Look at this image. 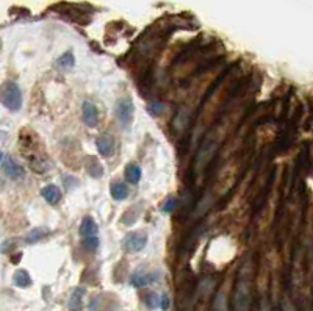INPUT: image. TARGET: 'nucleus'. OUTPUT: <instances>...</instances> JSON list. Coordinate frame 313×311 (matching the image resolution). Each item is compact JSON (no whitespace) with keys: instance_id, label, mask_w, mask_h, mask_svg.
I'll return each mask as SVG.
<instances>
[{"instance_id":"12","label":"nucleus","mask_w":313,"mask_h":311,"mask_svg":"<svg viewBox=\"0 0 313 311\" xmlns=\"http://www.w3.org/2000/svg\"><path fill=\"white\" fill-rule=\"evenodd\" d=\"M125 178L129 183H132V185H136V183L141 180V167L135 163L129 164L125 167Z\"/></svg>"},{"instance_id":"7","label":"nucleus","mask_w":313,"mask_h":311,"mask_svg":"<svg viewBox=\"0 0 313 311\" xmlns=\"http://www.w3.org/2000/svg\"><path fill=\"white\" fill-rule=\"evenodd\" d=\"M78 233H80V236H83V239H86V238H96L97 233H99V227H97L94 219H92L91 216L83 217L82 219V224H80V228H78Z\"/></svg>"},{"instance_id":"13","label":"nucleus","mask_w":313,"mask_h":311,"mask_svg":"<svg viewBox=\"0 0 313 311\" xmlns=\"http://www.w3.org/2000/svg\"><path fill=\"white\" fill-rule=\"evenodd\" d=\"M129 186H125L124 183L121 181H116L111 185V195H113V199L116 200H124L129 197Z\"/></svg>"},{"instance_id":"16","label":"nucleus","mask_w":313,"mask_h":311,"mask_svg":"<svg viewBox=\"0 0 313 311\" xmlns=\"http://www.w3.org/2000/svg\"><path fill=\"white\" fill-rule=\"evenodd\" d=\"M74 60H75L74 53L71 50H67L66 53H63L60 58H58L56 64H58V67H61V69H71L74 66Z\"/></svg>"},{"instance_id":"20","label":"nucleus","mask_w":313,"mask_h":311,"mask_svg":"<svg viewBox=\"0 0 313 311\" xmlns=\"http://www.w3.org/2000/svg\"><path fill=\"white\" fill-rule=\"evenodd\" d=\"M83 246L89 250V252H96V249L99 247V238H86L83 239Z\"/></svg>"},{"instance_id":"9","label":"nucleus","mask_w":313,"mask_h":311,"mask_svg":"<svg viewBox=\"0 0 313 311\" xmlns=\"http://www.w3.org/2000/svg\"><path fill=\"white\" fill-rule=\"evenodd\" d=\"M249 305V290L245 283H240L235 293V307L238 311H246Z\"/></svg>"},{"instance_id":"15","label":"nucleus","mask_w":313,"mask_h":311,"mask_svg":"<svg viewBox=\"0 0 313 311\" xmlns=\"http://www.w3.org/2000/svg\"><path fill=\"white\" fill-rule=\"evenodd\" d=\"M13 280H14V285L19 286V288H28L31 285V277H30V274L25 269H19L14 274Z\"/></svg>"},{"instance_id":"4","label":"nucleus","mask_w":313,"mask_h":311,"mask_svg":"<svg viewBox=\"0 0 313 311\" xmlns=\"http://www.w3.org/2000/svg\"><path fill=\"white\" fill-rule=\"evenodd\" d=\"M160 279V272L158 271H152V272H147V271H136L132 279H130V283L133 286H147L150 283H154Z\"/></svg>"},{"instance_id":"3","label":"nucleus","mask_w":313,"mask_h":311,"mask_svg":"<svg viewBox=\"0 0 313 311\" xmlns=\"http://www.w3.org/2000/svg\"><path fill=\"white\" fill-rule=\"evenodd\" d=\"M147 244V235L143 232H135L127 235L124 239V247L129 252H141Z\"/></svg>"},{"instance_id":"21","label":"nucleus","mask_w":313,"mask_h":311,"mask_svg":"<svg viewBox=\"0 0 313 311\" xmlns=\"http://www.w3.org/2000/svg\"><path fill=\"white\" fill-rule=\"evenodd\" d=\"M149 111L150 114H154V116H158V114H161V111H163V103H160V102H150L149 103Z\"/></svg>"},{"instance_id":"10","label":"nucleus","mask_w":313,"mask_h":311,"mask_svg":"<svg viewBox=\"0 0 313 311\" xmlns=\"http://www.w3.org/2000/svg\"><path fill=\"white\" fill-rule=\"evenodd\" d=\"M85 294H86L85 288L77 286L75 290L72 291L71 297H69V304H67L69 310H71V311H80V310H82V308H83V299H85Z\"/></svg>"},{"instance_id":"19","label":"nucleus","mask_w":313,"mask_h":311,"mask_svg":"<svg viewBox=\"0 0 313 311\" xmlns=\"http://www.w3.org/2000/svg\"><path fill=\"white\" fill-rule=\"evenodd\" d=\"M158 304H160V296L157 293H149L146 296V305L149 308H157Z\"/></svg>"},{"instance_id":"2","label":"nucleus","mask_w":313,"mask_h":311,"mask_svg":"<svg viewBox=\"0 0 313 311\" xmlns=\"http://www.w3.org/2000/svg\"><path fill=\"white\" fill-rule=\"evenodd\" d=\"M116 116L121 122V127L125 130H130L133 124V116H135V105L130 97H122L118 105H116Z\"/></svg>"},{"instance_id":"1","label":"nucleus","mask_w":313,"mask_h":311,"mask_svg":"<svg viewBox=\"0 0 313 311\" xmlns=\"http://www.w3.org/2000/svg\"><path fill=\"white\" fill-rule=\"evenodd\" d=\"M0 102L9 111H19L22 108V93L17 83L5 82L0 88Z\"/></svg>"},{"instance_id":"23","label":"nucleus","mask_w":313,"mask_h":311,"mask_svg":"<svg viewBox=\"0 0 313 311\" xmlns=\"http://www.w3.org/2000/svg\"><path fill=\"white\" fill-rule=\"evenodd\" d=\"M0 161H3V152L0 151Z\"/></svg>"},{"instance_id":"6","label":"nucleus","mask_w":313,"mask_h":311,"mask_svg":"<svg viewBox=\"0 0 313 311\" xmlns=\"http://www.w3.org/2000/svg\"><path fill=\"white\" fill-rule=\"evenodd\" d=\"M82 111H83V122L88 127H96L99 121V111L94 103L91 100H85L82 103Z\"/></svg>"},{"instance_id":"8","label":"nucleus","mask_w":313,"mask_h":311,"mask_svg":"<svg viewBox=\"0 0 313 311\" xmlns=\"http://www.w3.org/2000/svg\"><path fill=\"white\" fill-rule=\"evenodd\" d=\"M96 146L102 156H111L114 152V138L111 135H100L96 140Z\"/></svg>"},{"instance_id":"11","label":"nucleus","mask_w":313,"mask_h":311,"mask_svg":"<svg viewBox=\"0 0 313 311\" xmlns=\"http://www.w3.org/2000/svg\"><path fill=\"white\" fill-rule=\"evenodd\" d=\"M41 195L45 199V202L50 203V205H56V203H60V200H61V191L55 185L44 186L41 189Z\"/></svg>"},{"instance_id":"14","label":"nucleus","mask_w":313,"mask_h":311,"mask_svg":"<svg viewBox=\"0 0 313 311\" xmlns=\"http://www.w3.org/2000/svg\"><path fill=\"white\" fill-rule=\"evenodd\" d=\"M86 170H88V174L92 178H100L103 175V167H102V164L99 163V161H96L92 156H89L88 161H86Z\"/></svg>"},{"instance_id":"17","label":"nucleus","mask_w":313,"mask_h":311,"mask_svg":"<svg viewBox=\"0 0 313 311\" xmlns=\"http://www.w3.org/2000/svg\"><path fill=\"white\" fill-rule=\"evenodd\" d=\"M45 235H47V230L42 228V227H38V228H34L33 232H30L25 238V241L28 244H33V243H38V241H41Z\"/></svg>"},{"instance_id":"18","label":"nucleus","mask_w":313,"mask_h":311,"mask_svg":"<svg viewBox=\"0 0 313 311\" xmlns=\"http://www.w3.org/2000/svg\"><path fill=\"white\" fill-rule=\"evenodd\" d=\"M177 205H179V200L176 197H169L163 203V206H161V210H163V213H171V211H174L177 208Z\"/></svg>"},{"instance_id":"22","label":"nucleus","mask_w":313,"mask_h":311,"mask_svg":"<svg viewBox=\"0 0 313 311\" xmlns=\"http://www.w3.org/2000/svg\"><path fill=\"white\" fill-rule=\"evenodd\" d=\"M158 307L161 308V310H168V307H169V297L166 296V294H163L160 297V304H158Z\"/></svg>"},{"instance_id":"5","label":"nucleus","mask_w":313,"mask_h":311,"mask_svg":"<svg viewBox=\"0 0 313 311\" xmlns=\"http://www.w3.org/2000/svg\"><path fill=\"white\" fill-rule=\"evenodd\" d=\"M2 170H3V174L11 178V180H22L25 177V170L24 167H22L17 161H14L13 158H6L5 159V163L2 166Z\"/></svg>"}]
</instances>
